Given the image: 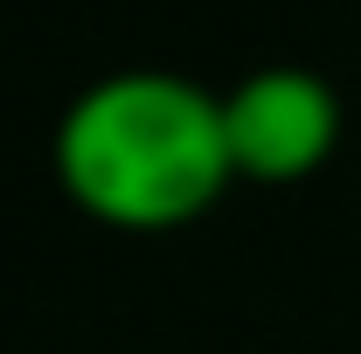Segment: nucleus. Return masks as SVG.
<instances>
[{"mask_svg":"<svg viewBox=\"0 0 361 354\" xmlns=\"http://www.w3.org/2000/svg\"><path fill=\"white\" fill-rule=\"evenodd\" d=\"M223 139L236 181H257V188L306 181L341 146V97L319 70H299V63L250 70L236 90H223Z\"/></svg>","mask_w":361,"mask_h":354,"instance_id":"f03ea898","label":"nucleus"},{"mask_svg":"<svg viewBox=\"0 0 361 354\" xmlns=\"http://www.w3.org/2000/svg\"><path fill=\"white\" fill-rule=\"evenodd\" d=\"M56 181L90 222L180 229L209 216L236 167L223 139V97L174 70H118L70 97L56 126Z\"/></svg>","mask_w":361,"mask_h":354,"instance_id":"f257e3e1","label":"nucleus"}]
</instances>
